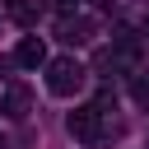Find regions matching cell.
I'll list each match as a JSON object with an SVG mask.
<instances>
[{"label": "cell", "mask_w": 149, "mask_h": 149, "mask_svg": "<svg viewBox=\"0 0 149 149\" xmlns=\"http://www.w3.org/2000/svg\"><path fill=\"white\" fill-rule=\"evenodd\" d=\"M84 79H88V70H84L74 56H56V61H47V93H56V98H74V93L84 88Z\"/></svg>", "instance_id": "6da1fadb"}, {"label": "cell", "mask_w": 149, "mask_h": 149, "mask_svg": "<svg viewBox=\"0 0 149 149\" xmlns=\"http://www.w3.org/2000/svg\"><path fill=\"white\" fill-rule=\"evenodd\" d=\"M65 126H70V135H74L79 144H98V140H102V107H98V102H79Z\"/></svg>", "instance_id": "7a4b0ae2"}, {"label": "cell", "mask_w": 149, "mask_h": 149, "mask_svg": "<svg viewBox=\"0 0 149 149\" xmlns=\"http://www.w3.org/2000/svg\"><path fill=\"white\" fill-rule=\"evenodd\" d=\"M14 61H19L23 70H37V65H47V47H42V37H23V42L14 47Z\"/></svg>", "instance_id": "3957f363"}, {"label": "cell", "mask_w": 149, "mask_h": 149, "mask_svg": "<svg viewBox=\"0 0 149 149\" xmlns=\"http://www.w3.org/2000/svg\"><path fill=\"white\" fill-rule=\"evenodd\" d=\"M28 107H33L28 88H23V84H9V88H5V112H9V116H28Z\"/></svg>", "instance_id": "277c9868"}, {"label": "cell", "mask_w": 149, "mask_h": 149, "mask_svg": "<svg viewBox=\"0 0 149 149\" xmlns=\"http://www.w3.org/2000/svg\"><path fill=\"white\" fill-rule=\"evenodd\" d=\"M88 33H93L88 19H61V37L65 42H88Z\"/></svg>", "instance_id": "5b68a950"}, {"label": "cell", "mask_w": 149, "mask_h": 149, "mask_svg": "<svg viewBox=\"0 0 149 149\" xmlns=\"http://www.w3.org/2000/svg\"><path fill=\"white\" fill-rule=\"evenodd\" d=\"M93 5H102V9H107V5H116V0H93Z\"/></svg>", "instance_id": "8992f818"}, {"label": "cell", "mask_w": 149, "mask_h": 149, "mask_svg": "<svg viewBox=\"0 0 149 149\" xmlns=\"http://www.w3.org/2000/svg\"><path fill=\"white\" fill-rule=\"evenodd\" d=\"M0 149H5V140H0Z\"/></svg>", "instance_id": "52a82bcc"}]
</instances>
